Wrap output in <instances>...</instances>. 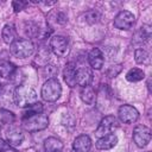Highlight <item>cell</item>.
Returning <instances> with one entry per match:
<instances>
[{"label":"cell","mask_w":152,"mask_h":152,"mask_svg":"<svg viewBox=\"0 0 152 152\" xmlns=\"http://www.w3.org/2000/svg\"><path fill=\"white\" fill-rule=\"evenodd\" d=\"M58 70L55 65H51V64H45L43 66V76L48 77V80H51V78H55V76L57 75Z\"/></svg>","instance_id":"cell-24"},{"label":"cell","mask_w":152,"mask_h":152,"mask_svg":"<svg viewBox=\"0 0 152 152\" xmlns=\"http://www.w3.org/2000/svg\"><path fill=\"white\" fill-rule=\"evenodd\" d=\"M0 112H1V120H2L5 124H11V122H13V120H14V115H13L10 110L2 108Z\"/></svg>","instance_id":"cell-27"},{"label":"cell","mask_w":152,"mask_h":152,"mask_svg":"<svg viewBox=\"0 0 152 152\" xmlns=\"http://www.w3.org/2000/svg\"><path fill=\"white\" fill-rule=\"evenodd\" d=\"M134 59H135V62L139 63V64L146 63L147 59H148V53H147V51L144 50V49H137V50L134 51Z\"/></svg>","instance_id":"cell-23"},{"label":"cell","mask_w":152,"mask_h":152,"mask_svg":"<svg viewBox=\"0 0 152 152\" xmlns=\"http://www.w3.org/2000/svg\"><path fill=\"white\" fill-rule=\"evenodd\" d=\"M15 66L7 59L0 61V77L2 78H10L12 74L15 71Z\"/></svg>","instance_id":"cell-19"},{"label":"cell","mask_w":152,"mask_h":152,"mask_svg":"<svg viewBox=\"0 0 152 152\" xmlns=\"http://www.w3.org/2000/svg\"><path fill=\"white\" fill-rule=\"evenodd\" d=\"M50 49L57 57H66L70 52V45L65 37L53 36L50 39Z\"/></svg>","instance_id":"cell-5"},{"label":"cell","mask_w":152,"mask_h":152,"mask_svg":"<svg viewBox=\"0 0 152 152\" xmlns=\"http://www.w3.org/2000/svg\"><path fill=\"white\" fill-rule=\"evenodd\" d=\"M43 112V106L40 102H36L34 104L26 108V112L24 113V118L25 116H30V115H34V114H39Z\"/></svg>","instance_id":"cell-25"},{"label":"cell","mask_w":152,"mask_h":152,"mask_svg":"<svg viewBox=\"0 0 152 152\" xmlns=\"http://www.w3.org/2000/svg\"><path fill=\"white\" fill-rule=\"evenodd\" d=\"M120 71H121V65H112V66L108 69L107 75H108L109 77H115Z\"/></svg>","instance_id":"cell-28"},{"label":"cell","mask_w":152,"mask_h":152,"mask_svg":"<svg viewBox=\"0 0 152 152\" xmlns=\"http://www.w3.org/2000/svg\"><path fill=\"white\" fill-rule=\"evenodd\" d=\"M21 125H23V128L27 132H38V131L45 129L49 126V119L45 114L39 113V114L23 118Z\"/></svg>","instance_id":"cell-2"},{"label":"cell","mask_w":152,"mask_h":152,"mask_svg":"<svg viewBox=\"0 0 152 152\" xmlns=\"http://www.w3.org/2000/svg\"><path fill=\"white\" fill-rule=\"evenodd\" d=\"M118 127H119L118 119L114 115H106L100 121V124H99V126H97V128L95 131V135L97 138H101V137L112 134L113 131H115Z\"/></svg>","instance_id":"cell-6"},{"label":"cell","mask_w":152,"mask_h":152,"mask_svg":"<svg viewBox=\"0 0 152 152\" xmlns=\"http://www.w3.org/2000/svg\"><path fill=\"white\" fill-rule=\"evenodd\" d=\"M93 80V74L91 70L89 69V66H87L86 64H81V65H76V83L78 86L87 87L90 84Z\"/></svg>","instance_id":"cell-11"},{"label":"cell","mask_w":152,"mask_h":152,"mask_svg":"<svg viewBox=\"0 0 152 152\" xmlns=\"http://www.w3.org/2000/svg\"><path fill=\"white\" fill-rule=\"evenodd\" d=\"M135 17L129 11H121L114 18V26L119 30H129L134 25Z\"/></svg>","instance_id":"cell-7"},{"label":"cell","mask_w":152,"mask_h":152,"mask_svg":"<svg viewBox=\"0 0 152 152\" xmlns=\"http://www.w3.org/2000/svg\"><path fill=\"white\" fill-rule=\"evenodd\" d=\"M150 36H151V31H150L148 26H144V27H141V28L134 34V37H133V43H134V44H138V45L144 44L145 42L148 40Z\"/></svg>","instance_id":"cell-20"},{"label":"cell","mask_w":152,"mask_h":152,"mask_svg":"<svg viewBox=\"0 0 152 152\" xmlns=\"http://www.w3.org/2000/svg\"><path fill=\"white\" fill-rule=\"evenodd\" d=\"M1 36H2V40L6 43V44H12L14 40H15V30L12 25H5L4 28H2V32H1Z\"/></svg>","instance_id":"cell-21"},{"label":"cell","mask_w":152,"mask_h":152,"mask_svg":"<svg viewBox=\"0 0 152 152\" xmlns=\"http://www.w3.org/2000/svg\"><path fill=\"white\" fill-rule=\"evenodd\" d=\"M145 77V72L139 69V68H133L129 69L128 72L126 74V80L128 82H139Z\"/></svg>","instance_id":"cell-22"},{"label":"cell","mask_w":152,"mask_h":152,"mask_svg":"<svg viewBox=\"0 0 152 152\" xmlns=\"http://www.w3.org/2000/svg\"><path fill=\"white\" fill-rule=\"evenodd\" d=\"M10 51L18 58H27L33 53L34 45L30 39H15L11 44Z\"/></svg>","instance_id":"cell-3"},{"label":"cell","mask_w":152,"mask_h":152,"mask_svg":"<svg viewBox=\"0 0 152 152\" xmlns=\"http://www.w3.org/2000/svg\"><path fill=\"white\" fill-rule=\"evenodd\" d=\"M28 2H25V1H13L12 2V6H13V10L15 11V12H20L21 10H24V7L27 5Z\"/></svg>","instance_id":"cell-29"},{"label":"cell","mask_w":152,"mask_h":152,"mask_svg":"<svg viewBox=\"0 0 152 152\" xmlns=\"http://www.w3.org/2000/svg\"><path fill=\"white\" fill-rule=\"evenodd\" d=\"M6 140H7V144L10 146H19L23 140H24V134L23 132L17 128V127H11L10 129H7L6 132Z\"/></svg>","instance_id":"cell-13"},{"label":"cell","mask_w":152,"mask_h":152,"mask_svg":"<svg viewBox=\"0 0 152 152\" xmlns=\"http://www.w3.org/2000/svg\"><path fill=\"white\" fill-rule=\"evenodd\" d=\"M14 90H15V87H13L12 84H1L0 86V106L10 107L12 104H15Z\"/></svg>","instance_id":"cell-10"},{"label":"cell","mask_w":152,"mask_h":152,"mask_svg":"<svg viewBox=\"0 0 152 152\" xmlns=\"http://www.w3.org/2000/svg\"><path fill=\"white\" fill-rule=\"evenodd\" d=\"M49 58H50V52H49V49H46L45 46H43L40 50H39V52L37 53V61L38 62H40L42 64H48V61H49Z\"/></svg>","instance_id":"cell-26"},{"label":"cell","mask_w":152,"mask_h":152,"mask_svg":"<svg viewBox=\"0 0 152 152\" xmlns=\"http://www.w3.org/2000/svg\"><path fill=\"white\" fill-rule=\"evenodd\" d=\"M63 78L65 81V83L70 87V88H74L77 83H76V64L74 62H70L68 63L65 66H64V70H63Z\"/></svg>","instance_id":"cell-14"},{"label":"cell","mask_w":152,"mask_h":152,"mask_svg":"<svg viewBox=\"0 0 152 152\" xmlns=\"http://www.w3.org/2000/svg\"><path fill=\"white\" fill-rule=\"evenodd\" d=\"M88 63L93 69H101L103 66V55L100 49L94 48L88 55Z\"/></svg>","instance_id":"cell-15"},{"label":"cell","mask_w":152,"mask_h":152,"mask_svg":"<svg viewBox=\"0 0 152 152\" xmlns=\"http://www.w3.org/2000/svg\"><path fill=\"white\" fill-rule=\"evenodd\" d=\"M119 120L124 124H133L139 118V112L131 104H122L118 110Z\"/></svg>","instance_id":"cell-9"},{"label":"cell","mask_w":152,"mask_h":152,"mask_svg":"<svg viewBox=\"0 0 152 152\" xmlns=\"http://www.w3.org/2000/svg\"><path fill=\"white\" fill-rule=\"evenodd\" d=\"M81 99L86 104L93 106L96 101V94L90 86H87V87H83L81 90Z\"/></svg>","instance_id":"cell-18"},{"label":"cell","mask_w":152,"mask_h":152,"mask_svg":"<svg viewBox=\"0 0 152 152\" xmlns=\"http://www.w3.org/2000/svg\"><path fill=\"white\" fill-rule=\"evenodd\" d=\"M118 144V137L115 134H108L104 137H101L96 141V148L99 150H110Z\"/></svg>","instance_id":"cell-16"},{"label":"cell","mask_w":152,"mask_h":152,"mask_svg":"<svg viewBox=\"0 0 152 152\" xmlns=\"http://www.w3.org/2000/svg\"><path fill=\"white\" fill-rule=\"evenodd\" d=\"M42 97L48 101V102H55L59 99L61 94H62V87L59 84V82L56 78H51V80H46L45 83L42 87Z\"/></svg>","instance_id":"cell-4"},{"label":"cell","mask_w":152,"mask_h":152,"mask_svg":"<svg viewBox=\"0 0 152 152\" xmlns=\"http://www.w3.org/2000/svg\"><path fill=\"white\" fill-rule=\"evenodd\" d=\"M37 93L34 91V89L30 86H25V84H19L18 87H15L14 90V101L15 104L21 107V108H27L32 104H34L37 101Z\"/></svg>","instance_id":"cell-1"},{"label":"cell","mask_w":152,"mask_h":152,"mask_svg":"<svg viewBox=\"0 0 152 152\" xmlns=\"http://www.w3.org/2000/svg\"><path fill=\"white\" fill-rule=\"evenodd\" d=\"M91 148V139L87 134L78 135L72 142V150L75 152H89Z\"/></svg>","instance_id":"cell-12"},{"label":"cell","mask_w":152,"mask_h":152,"mask_svg":"<svg viewBox=\"0 0 152 152\" xmlns=\"http://www.w3.org/2000/svg\"><path fill=\"white\" fill-rule=\"evenodd\" d=\"M151 140V131L147 126L138 125L133 131V141L138 147H145Z\"/></svg>","instance_id":"cell-8"},{"label":"cell","mask_w":152,"mask_h":152,"mask_svg":"<svg viewBox=\"0 0 152 152\" xmlns=\"http://www.w3.org/2000/svg\"><path fill=\"white\" fill-rule=\"evenodd\" d=\"M44 150L45 152H62L63 142L55 137H49L44 141Z\"/></svg>","instance_id":"cell-17"},{"label":"cell","mask_w":152,"mask_h":152,"mask_svg":"<svg viewBox=\"0 0 152 152\" xmlns=\"http://www.w3.org/2000/svg\"><path fill=\"white\" fill-rule=\"evenodd\" d=\"M57 20H58V23L64 24V23H66V17H64L62 13H59V14H58V17H57Z\"/></svg>","instance_id":"cell-30"}]
</instances>
